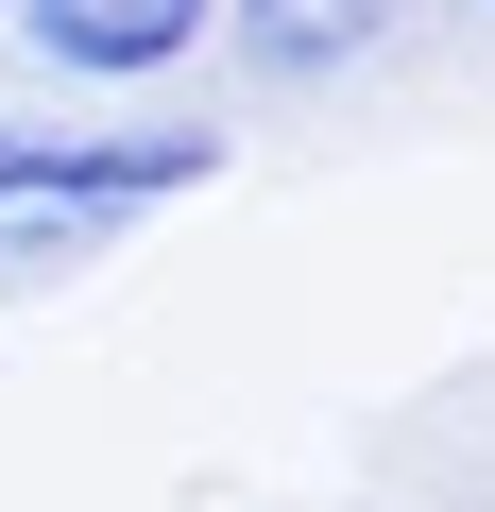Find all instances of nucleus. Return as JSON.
Listing matches in <instances>:
<instances>
[{"label": "nucleus", "instance_id": "nucleus-1", "mask_svg": "<svg viewBox=\"0 0 495 512\" xmlns=\"http://www.w3.org/2000/svg\"><path fill=\"white\" fill-rule=\"evenodd\" d=\"M205 171H222L205 120H120V137H86V120H0V274H18V256H86V239H120V222L188 205Z\"/></svg>", "mask_w": 495, "mask_h": 512}, {"label": "nucleus", "instance_id": "nucleus-2", "mask_svg": "<svg viewBox=\"0 0 495 512\" xmlns=\"http://www.w3.org/2000/svg\"><path fill=\"white\" fill-rule=\"evenodd\" d=\"M0 35L52 86H171L188 52H222V0H18Z\"/></svg>", "mask_w": 495, "mask_h": 512}, {"label": "nucleus", "instance_id": "nucleus-3", "mask_svg": "<svg viewBox=\"0 0 495 512\" xmlns=\"http://www.w3.org/2000/svg\"><path fill=\"white\" fill-rule=\"evenodd\" d=\"M393 18H410V0H222V52L257 86H342Z\"/></svg>", "mask_w": 495, "mask_h": 512}, {"label": "nucleus", "instance_id": "nucleus-4", "mask_svg": "<svg viewBox=\"0 0 495 512\" xmlns=\"http://www.w3.org/2000/svg\"><path fill=\"white\" fill-rule=\"evenodd\" d=\"M0 18H18V0H0Z\"/></svg>", "mask_w": 495, "mask_h": 512}, {"label": "nucleus", "instance_id": "nucleus-5", "mask_svg": "<svg viewBox=\"0 0 495 512\" xmlns=\"http://www.w3.org/2000/svg\"><path fill=\"white\" fill-rule=\"evenodd\" d=\"M478 18H495V0H478Z\"/></svg>", "mask_w": 495, "mask_h": 512}]
</instances>
